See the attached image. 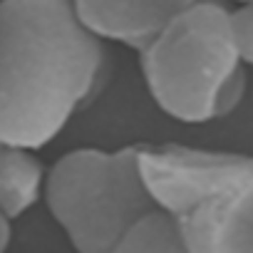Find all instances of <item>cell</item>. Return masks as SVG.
<instances>
[{"label":"cell","instance_id":"obj_3","mask_svg":"<svg viewBox=\"0 0 253 253\" xmlns=\"http://www.w3.org/2000/svg\"><path fill=\"white\" fill-rule=\"evenodd\" d=\"M139 55L152 99L179 122L226 117L246 92V65L221 0H199L179 13Z\"/></svg>","mask_w":253,"mask_h":253},{"label":"cell","instance_id":"obj_7","mask_svg":"<svg viewBox=\"0 0 253 253\" xmlns=\"http://www.w3.org/2000/svg\"><path fill=\"white\" fill-rule=\"evenodd\" d=\"M114 253H189L179 221L159 204L147 209L124 231Z\"/></svg>","mask_w":253,"mask_h":253},{"label":"cell","instance_id":"obj_6","mask_svg":"<svg viewBox=\"0 0 253 253\" xmlns=\"http://www.w3.org/2000/svg\"><path fill=\"white\" fill-rule=\"evenodd\" d=\"M45 174L35 149L0 142V206L13 221L38 204L45 191Z\"/></svg>","mask_w":253,"mask_h":253},{"label":"cell","instance_id":"obj_2","mask_svg":"<svg viewBox=\"0 0 253 253\" xmlns=\"http://www.w3.org/2000/svg\"><path fill=\"white\" fill-rule=\"evenodd\" d=\"M139 164L189 253H253V154L139 144Z\"/></svg>","mask_w":253,"mask_h":253},{"label":"cell","instance_id":"obj_4","mask_svg":"<svg viewBox=\"0 0 253 253\" xmlns=\"http://www.w3.org/2000/svg\"><path fill=\"white\" fill-rule=\"evenodd\" d=\"M42 196L82 253H114L134 218L157 204L142 174L139 144L67 152L45 174Z\"/></svg>","mask_w":253,"mask_h":253},{"label":"cell","instance_id":"obj_8","mask_svg":"<svg viewBox=\"0 0 253 253\" xmlns=\"http://www.w3.org/2000/svg\"><path fill=\"white\" fill-rule=\"evenodd\" d=\"M231 38L243 65H253V0H238V8L228 10Z\"/></svg>","mask_w":253,"mask_h":253},{"label":"cell","instance_id":"obj_1","mask_svg":"<svg viewBox=\"0 0 253 253\" xmlns=\"http://www.w3.org/2000/svg\"><path fill=\"white\" fill-rule=\"evenodd\" d=\"M104 72V42L72 0H0V142L50 144Z\"/></svg>","mask_w":253,"mask_h":253},{"label":"cell","instance_id":"obj_5","mask_svg":"<svg viewBox=\"0 0 253 253\" xmlns=\"http://www.w3.org/2000/svg\"><path fill=\"white\" fill-rule=\"evenodd\" d=\"M199 0H72L82 23L102 40L147 47L167 23Z\"/></svg>","mask_w":253,"mask_h":253},{"label":"cell","instance_id":"obj_10","mask_svg":"<svg viewBox=\"0 0 253 253\" xmlns=\"http://www.w3.org/2000/svg\"><path fill=\"white\" fill-rule=\"evenodd\" d=\"M236 3H238V0H236Z\"/></svg>","mask_w":253,"mask_h":253},{"label":"cell","instance_id":"obj_9","mask_svg":"<svg viewBox=\"0 0 253 253\" xmlns=\"http://www.w3.org/2000/svg\"><path fill=\"white\" fill-rule=\"evenodd\" d=\"M10 238H13V218L0 206V251H5L10 246Z\"/></svg>","mask_w":253,"mask_h":253}]
</instances>
